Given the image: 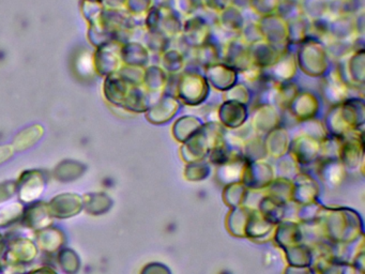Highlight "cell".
Segmentation results:
<instances>
[{
  "mask_svg": "<svg viewBox=\"0 0 365 274\" xmlns=\"http://www.w3.org/2000/svg\"><path fill=\"white\" fill-rule=\"evenodd\" d=\"M295 55L298 70L312 78H323L331 69L325 43L315 36H310L299 44Z\"/></svg>",
  "mask_w": 365,
  "mask_h": 274,
  "instance_id": "1",
  "label": "cell"
},
{
  "mask_svg": "<svg viewBox=\"0 0 365 274\" xmlns=\"http://www.w3.org/2000/svg\"><path fill=\"white\" fill-rule=\"evenodd\" d=\"M211 87L203 73L185 71L178 75L174 95L187 107H199L209 97Z\"/></svg>",
  "mask_w": 365,
  "mask_h": 274,
  "instance_id": "2",
  "label": "cell"
},
{
  "mask_svg": "<svg viewBox=\"0 0 365 274\" xmlns=\"http://www.w3.org/2000/svg\"><path fill=\"white\" fill-rule=\"evenodd\" d=\"M211 36V24L204 16L194 14L183 21L180 38L187 48L197 50L210 41Z\"/></svg>",
  "mask_w": 365,
  "mask_h": 274,
  "instance_id": "3",
  "label": "cell"
},
{
  "mask_svg": "<svg viewBox=\"0 0 365 274\" xmlns=\"http://www.w3.org/2000/svg\"><path fill=\"white\" fill-rule=\"evenodd\" d=\"M257 24L260 26L264 41L279 50H288V29L287 22L277 14L263 16L258 18Z\"/></svg>",
  "mask_w": 365,
  "mask_h": 274,
  "instance_id": "4",
  "label": "cell"
},
{
  "mask_svg": "<svg viewBox=\"0 0 365 274\" xmlns=\"http://www.w3.org/2000/svg\"><path fill=\"white\" fill-rule=\"evenodd\" d=\"M222 62L236 69L239 74L246 72L253 66L250 46H248L240 36L230 39L222 50Z\"/></svg>",
  "mask_w": 365,
  "mask_h": 274,
  "instance_id": "5",
  "label": "cell"
},
{
  "mask_svg": "<svg viewBox=\"0 0 365 274\" xmlns=\"http://www.w3.org/2000/svg\"><path fill=\"white\" fill-rule=\"evenodd\" d=\"M203 74L211 89L218 93H224L239 82V72L223 62L206 67Z\"/></svg>",
  "mask_w": 365,
  "mask_h": 274,
  "instance_id": "6",
  "label": "cell"
},
{
  "mask_svg": "<svg viewBox=\"0 0 365 274\" xmlns=\"http://www.w3.org/2000/svg\"><path fill=\"white\" fill-rule=\"evenodd\" d=\"M323 83L320 86V93L326 102L331 105L340 104L350 97L352 87L346 83L338 69L331 70L321 78Z\"/></svg>",
  "mask_w": 365,
  "mask_h": 274,
  "instance_id": "7",
  "label": "cell"
},
{
  "mask_svg": "<svg viewBox=\"0 0 365 274\" xmlns=\"http://www.w3.org/2000/svg\"><path fill=\"white\" fill-rule=\"evenodd\" d=\"M344 62V69H338L344 80L350 87L363 88L365 83V50H354Z\"/></svg>",
  "mask_w": 365,
  "mask_h": 274,
  "instance_id": "8",
  "label": "cell"
},
{
  "mask_svg": "<svg viewBox=\"0 0 365 274\" xmlns=\"http://www.w3.org/2000/svg\"><path fill=\"white\" fill-rule=\"evenodd\" d=\"M295 52L287 50L271 68L263 71V77L274 83L291 82L298 73Z\"/></svg>",
  "mask_w": 365,
  "mask_h": 274,
  "instance_id": "9",
  "label": "cell"
},
{
  "mask_svg": "<svg viewBox=\"0 0 365 274\" xmlns=\"http://www.w3.org/2000/svg\"><path fill=\"white\" fill-rule=\"evenodd\" d=\"M287 107L298 121H311L319 111V97L312 91L300 90Z\"/></svg>",
  "mask_w": 365,
  "mask_h": 274,
  "instance_id": "10",
  "label": "cell"
},
{
  "mask_svg": "<svg viewBox=\"0 0 365 274\" xmlns=\"http://www.w3.org/2000/svg\"><path fill=\"white\" fill-rule=\"evenodd\" d=\"M180 101L173 93H162L160 99L147 111V117L157 125L168 123L180 109Z\"/></svg>",
  "mask_w": 365,
  "mask_h": 274,
  "instance_id": "11",
  "label": "cell"
},
{
  "mask_svg": "<svg viewBox=\"0 0 365 274\" xmlns=\"http://www.w3.org/2000/svg\"><path fill=\"white\" fill-rule=\"evenodd\" d=\"M285 52L286 50H279L264 40L250 46L252 64L263 71L271 68Z\"/></svg>",
  "mask_w": 365,
  "mask_h": 274,
  "instance_id": "12",
  "label": "cell"
},
{
  "mask_svg": "<svg viewBox=\"0 0 365 274\" xmlns=\"http://www.w3.org/2000/svg\"><path fill=\"white\" fill-rule=\"evenodd\" d=\"M357 36L354 16L340 15L328 18L327 38L330 40L352 41Z\"/></svg>",
  "mask_w": 365,
  "mask_h": 274,
  "instance_id": "13",
  "label": "cell"
},
{
  "mask_svg": "<svg viewBox=\"0 0 365 274\" xmlns=\"http://www.w3.org/2000/svg\"><path fill=\"white\" fill-rule=\"evenodd\" d=\"M219 119L228 128H238L248 119V107L236 101L223 100L219 107Z\"/></svg>",
  "mask_w": 365,
  "mask_h": 274,
  "instance_id": "14",
  "label": "cell"
},
{
  "mask_svg": "<svg viewBox=\"0 0 365 274\" xmlns=\"http://www.w3.org/2000/svg\"><path fill=\"white\" fill-rule=\"evenodd\" d=\"M217 22L224 32L239 34L246 26V18L239 6L232 5L218 13Z\"/></svg>",
  "mask_w": 365,
  "mask_h": 274,
  "instance_id": "15",
  "label": "cell"
},
{
  "mask_svg": "<svg viewBox=\"0 0 365 274\" xmlns=\"http://www.w3.org/2000/svg\"><path fill=\"white\" fill-rule=\"evenodd\" d=\"M169 76L160 66L152 64L147 66L144 69V80H142V87L149 93H165L168 86Z\"/></svg>",
  "mask_w": 365,
  "mask_h": 274,
  "instance_id": "16",
  "label": "cell"
},
{
  "mask_svg": "<svg viewBox=\"0 0 365 274\" xmlns=\"http://www.w3.org/2000/svg\"><path fill=\"white\" fill-rule=\"evenodd\" d=\"M187 60L181 50L169 48L160 54V67L169 76H178L185 72Z\"/></svg>",
  "mask_w": 365,
  "mask_h": 274,
  "instance_id": "17",
  "label": "cell"
},
{
  "mask_svg": "<svg viewBox=\"0 0 365 274\" xmlns=\"http://www.w3.org/2000/svg\"><path fill=\"white\" fill-rule=\"evenodd\" d=\"M122 57L128 66L146 68L150 62V52L142 43L132 42L126 44L122 50Z\"/></svg>",
  "mask_w": 365,
  "mask_h": 274,
  "instance_id": "18",
  "label": "cell"
},
{
  "mask_svg": "<svg viewBox=\"0 0 365 274\" xmlns=\"http://www.w3.org/2000/svg\"><path fill=\"white\" fill-rule=\"evenodd\" d=\"M280 121L277 107L268 103H260L254 116L255 127L260 130H272Z\"/></svg>",
  "mask_w": 365,
  "mask_h": 274,
  "instance_id": "19",
  "label": "cell"
},
{
  "mask_svg": "<svg viewBox=\"0 0 365 274\" xmlns=\"http://www.w3.org/2000/svg\"><path fill=\"white\" fill-rule=\"evenodd\" d=\"M201 121L194 116H183L176 121L173 133L178 141L187 142L201 129Z\"/></svg>",
  "mask_w": 365,
  "mask_h": 274,
  "instance_id": "20",
  "label": "cell"
},
{
  "mask_svg": "<svg viewBox=\"0 0 365 274\" xmlns=\"http://www.w3.org/2000/svg\"><path fill=\"white\" fill-rule=\"evenodd\" d=\"M287 29H288V48L298 46L303 43L305 39L309 38L310 32H311V22L301 16L293 21L288 22Z\"/></svg>",
  "mask_w": 365,
  "mask_h": 274,
  "instance_id": "21",
  "label": "cell"
},
{
  "mask_svg": "<svg viewBox=\"0 0 365 274\" xmlns=\"http://www.w3.org/2000/svg\"><path fill=\"white\" fill-rule=\"evenodd\" d=\"M183 21L174 10H162L160 32L169 39L178 38L182 32Z\"/></svg>",
  "mask_w": 365,
  "mask_h": 274,
  "instance_id": "22",
  "label": "cell"
},
{
  "mask_svg": "<svg viewBox=\"0 0 365 274\" xmlns=\"http://www.w3.org/2000/svg\"><path fill=\"white\" fill-rule=\"evenodd\" d=\"M303 18L315 22L327 15V0H298Z\"/></svg>",
  "mask_w": 365,
  "mask_h": 274,
  "instance_id": "23",
  "label": "cell"
},
{
  "mask_svg": "<svg viewBox=\"0 0 365 274\" xmlns=\"http://www.w3.org/2000/svg\"><path fill=\"white\" fill-rule=\"evenodd\" d=\"M195 53V60L201 64L203 68L210 64H217L222 62V52L218 48L217 44L210 40L201 48L193 50Z\"/></svg>",
  "mask_w": 365,
  "mask_h": 274,
  "instance_id": "24",
  "label": "cell"
},
{
  "mask_svg": "<svg viewBox=\"0 0 365 274\" xmlns=\"http://www.w3.org/2000/svg\"><path fill=\"white\" fill-rule=\"evenodd\" d=\"M149 95L150 93L142 86L131 87L124 99V102L134 111H147L149 107H152L149 103Z\"/></svg>",
  "mask_w": 365,
  "mask_h": 274,
  "instance_id": "25",
  "label": "cell"
},
{
  "mask_svg": "<svg viewBox=\"0 0 365 274\" xmlns=\"http://www.w3.org/2000/svg\"><path fill=\"white\" fill-rule=\"evenodd\" d=\"M300 88L295 81L285 83H277L275 90V104L288 107L293 97L299 93Z\"/></svg>",
  "mask_w": 365,
  "mask_h": 274,
  "instance_id": "26",
  "label": "cell"
},
{
  "mask_svg": "<svg viewBox=\"0 0 365 274\" xmlns=\"http://www.w3.org/2000/svg\"><path fill=\"white\" fill-rule=\"evenodd\" d=\"M171 39L165 36L162 32H148L146 36V48L149 52L162 54L165 50L171 48Z\"/></svg>",
  "mask_w": 365,
  "mask_h": 274,
  "instance_id": "27",
  "label": "cell"
},
{
  "mask_svg": "<svg viewBox=\"0 0 365 274\" xmlns=\"http://www.w3.org/2000/svg\"><path fill=\"white\" fill-rule=\"evenodd\" d=\"M252 91L246 84L238 82L237 84L223 93V99L248 105L252 100Z\"/></svg>",
  "mask_w": 365,
  "mask_h": 274,
  "instance_id": "28",
  "label": "cell"
},
{
  "mask_svg": "<svg viewBox=\"0 0 365 274\" xmlns=\"http://www.w3.org/2000/svg\"><path fill=\"white\" fill-rule=\"evenodd\" d=\"M328 55L330 60L333 58L336 60H345L346 57L354 52V44L352 41H336V40H330L329 44H326Z\"/></svg>",
  "mask_w": 365,
  "mask_h": 274,
  "instance_id": "29",
  "label": "cell"
},
{
  "mask_svg": "<svg viewBox=\"0 0 365 274\" xmlns=\"http://www.w3.org/2000/svg\"><path fill=\"white\" fill-rule=\"evenodd\" d=\"M275 14L282 18L287 23L303 16L298 0H280Z\"/></svg>",
  "mask_w": 365,
  "mask_h": 274,
  "instance_id": "30",
  "label": "cell"
},
{
  "mask_svg": "<svg viewBox=\"0 0 365 274\" xmlns=\"http://www.w3.org/2000/svg\"><path fill=\"white\" fill-rule=\"evenodd\" d=\"M246 4L256 15L263 18L277 13L280 0H246Z\"/></svg>",
  "mask_w": 365,
  "mask_h": 274,
  "instance_id": "31",
  "label": "cell"
},
{
  "mask_svg": "<svg viewBox=\"0 0 365 274\" xmlns=\"http://www.w3.org/2000/svg\"><path fill=\"white\" fill-rule=\"evenodd\" d=\"M288 145V137L285 130L274 129L271 132L268 139V146L273 153H283L286 151Z\"/></svg>",
  "mask_w": 365,
  "mask_h": 274,
  "instance_id": "32",
  "label": "cell"
},
{
  "mask_svg": "<svg viewBox=\"0 0 365 274\" xmlns=\"http://www.w3.org/2000/svg\"><path fill=\"white\" fill-rule=\"evenodd\" d=\"M240 38L246 42L248 46H253L264 40L263 39L262 32H260V26L257 22H246V26L239 34Z\"/></svg>",
  "mask_w": 365,
  "mask_h": 274,
  "instance_id": "33",
  "label": "cell"
},
{
  "mask_svg": "<svg viewBox=\"0 0 365 274\" xmlns=\"http://www.w3.org/2000/svg\"><path fill=\"white\" fill-rule=\"evenodd\" d=\"M173 10L181 18H190L194 15L199 10L195 0H174Z\"/></svg>",
  "mask_w": 365,
  "mask_h": 274,
  "instance_id": "34",
  "label": "cell"
},
{
  "mask_svg": "<svg viewBox=\"0 0 365 274\" xmlns=\"http://www.w3.org/2000/svg\"><path fill=\"white\" fill-rule=\"evenodd\" d=\"M162 20V10L152 6L146 13V28L148 32H158Z\"/></svg>",
  "mask_w": 365,
  "mask_h": 274,
  "instance_id": "35",
  "label": "cell"
},
{
  "mask_svg": "<svg viewBox=\"0 0 365 274\" xmlns=\"http://www.w3.org/2000/svg\"><path fill=\"white\" fill-rule=\"evenodd\" d=\"M128 11L134 15H144L154 6L152 0H126Z\"/></svg>",
  "mask_w": 365,
  "mask_h": 274,
  "instance_id": "36",
  "label": "cell"
},
{
  "mask_svg": "<svg viewBox=\"0 0 365 274\" xmlns=\"http://www.w3.org/2000/svg\"><path fill=\"white\" fill-rule=\"evenodd\" d=\"M232 5H234V0H205L204 9L210 10L218 14Z\"/></svg>",
  "mask_w": 365,
  "mask_h": 274,
  "instance_id": "37",
  "label": "cell"
},
{
  "mask_svg": "<svg viewBox=\"0 0 365 274\" xmlns=\"http://www.w3.org/2000/svg\"><path fill=\"white\" fill-rule=\"evenodd\" d=\"M154 7L160 10H171L174 5V0H152Z\"/></svg>",
  "mask_w": 365,
  "mask_h": 274,
  "instance_id": "38",
  "label": "cell"
}]
</instances>
